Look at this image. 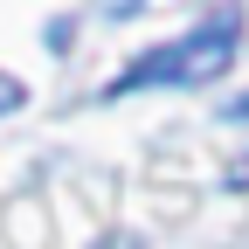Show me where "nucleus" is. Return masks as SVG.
Wrapping results in <instances>:
<instances>
[{
	"label": "nucleus",
	"mask_w": 249,
	"mask_h": 249,
	"mask_svg": "<svg viewBox=\"0 0 249 249\" xmlns=\"http://www.w3.org/2000/svg\"><path fill=\"white\" fill-rule=\"evenodd\" d=\"M235 28H242V14H208L194 35H180V42H166V49H145V55H132L118 70V83H111V97H132V90H166V83H214L235 62Z\"/></svg>",
	"instance_id": "nucleus-1"
},
{
	"label": "nucleus",
	"mask_w": 249,
	"mask_h": 249,
	"mask_svg": "<svg viewBox=\"0 0 249 249\" xmlns=\"http://www.w3.org/2000/svg\"><path fill=\"white\" fill-rule=\"evenodd\" d=\"M28 104V90H21V76H7V70H0V118H7V111H21Z\"/></svg>",
	"instance_id": "nucleus-2"
},
{
	"label": "nucleus",
	"mask_w": 249,
	"mask_h": 249,
	"mask_svg": "<svg viewBox=\"0 0 249 249\" xmlns=\"http://www.w3.org/2000/svg\"><path fill=\"white\" fill-rule=\"evenodd\" d=\"M229 187H249V160H235V166H229Z\"/></svg>",
	"instance_id": "nucleus-3"
}]
</instances>
